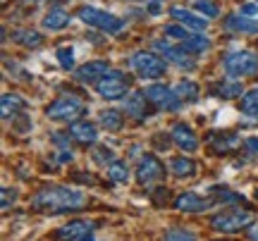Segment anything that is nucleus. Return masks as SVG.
<instances>
[{
    "label": "nucleus",
    "mask_w": 258,
    "mask_h": 241,
    "mask_svg": "<svg viewBox=\"0 0 258 241\" xmlns=\"http://www.w3.org/2000/svg\"><path fill=\"white\" fill-rule=\"evenodd\" d=\"M165 239L167 241H191L196 239V234L194 232H186V229H170V232H165Z\"/></svg>",
    "instance_id": "33"
},
{
    "label": "nucleus",
    "mask_w": 258,
    "mask_h": 241,
    "mask_svg": "<svg viewBox=\"0 0 258 241\" xmlns=\"http://www.w3.org/2000/svg\"><path fill=\"white\" fill-rule=\"evenodd\" d=\"M170 17L177 19L179 24H184L186 29H194V31H206V27H208V17H203L201 12L196 15V12L184 8H172L170 10Z\"/></svg>",
    "instance_id": "17"
},
{
    "label": "nucleus",
    "mask_w": 258,
    "mask_h": 241,
    "mask_svg": "<svg viewBox=\"0 0 258 241\" xmlns=\"http://www.w3.org/2000/svg\"><path fill=\"white\" fill-rule=\"evenodd\" d=\"M86 194L70 186H46L31 198V208L38 213H72L86 205Z\"/></svg>",
    "instance_id": "1"
},
{
    "label": "nucleus",
    "mask_w": 258,
    "mask_h": 241,
    "mask_svg": "<svg viewBox=\"0 0 258 241\" xmlns=\"http://www.w3.org/2000/svg\"><path fill=\"white\" fill-rule=\"evenodd\" d=\"M208 143H211L213 153L222 155V153H230L232 148H237L241 141L237 139L234 134H211V136H208Z\"/></svg>",
    "instance_id": "20"
},
{
    "label": "nucleus",
    "mask_w": 258,
    "mask_h": 241,
    "mask_svg": "<svg viewBox=\"0 0 258 241\" xmlns=\"http://www.w3.org/2000/svg\"><path fill=\"white\" fill-rule=\"evenodd\" d=\"M253 222H256V215L251 210H241V208H232V210H225V213L211 217L213 232L218 234H237L241 229H249Z\"/></svg>",
    "instance_id": "2"
},
{
    "label": "nucleus",
    "mask_w": 258,
    "mask_h": 241,
    "mask_svg": "<svg viewBox=\"0 0 258 241\" xmlns=\"http://www.w3.org/2000/svg\"><path fill=\"white\" fill-rule=\"evenodd\" d=\"M19 3H46V0H19Z\"/></svg>",
    "instance_id": "40"
},
{
    "label": "nucleus",
    "mask_w": 258,
    "mask_h": 241,
    "mask_svg": "<svg viewBox=\"0 0 258 241\" xmlns=\"http://www.w3.org/2000/svg\"><path fill=\"white\" fill-rule=\"evenodd\" d=\"M129 65L141 79H160L165 76V60L148 50H137L129 57Z\"/></svg>",
    "instance_id": "6"
},
{
    "label": "nucleus",
    "mask_w": 258,
    "mask_h": 241,
    "mask_svg": "<svg viewBox=\"0 0 258 241\" xmlns=\"http://www.w3.org/2000/svg\"><path fill=\"white\" fill-rule=\"evenodd\" d=\"M153 50L160 53L165 60H170L172 65L182 67V69H194V67H196L194 65V60H191L194 53H189L182 43H179V46H172L170 41H160V38H156V41H153Z\"/></svg>",
    "instance_id": "8"
},
{
    "label": "nucleus",
    "mask_w": 258,
    "mask_h": 241,
    "mask_svg": "<svg viewBox=\"0 0 258 241\" xmlns=\"http://www.w3.org/2000/svg\"><path fill=\"white\" fill-rule=\"evenodd\" d=\"M244 148L249 153H258V139H246L244 141Z\"/></svg>",
    "instance_id": "37"
},
{
    "label": "nucleus",
    "mask_w": 258,
    "mask_h": 241,
    "mask_svg": "<svg viewBox=\"0 0 258 241\" xmlns=\"http://www.w3.org/2000/svg\"><path fill=\"white\" fill-rule=\"evenodd\" d=\"M241 15H246V17H258V0H249V3H244L239 8Z\"/></svg>",
    "instance_id": "36"
},
{
    "label": "nucleus",
    "mask_w": 258,
    "mask_h": 241,
    "mask_svg": "<svg viewBox=\"0 0 258 241\" xmlns=\"http://www.w3.org/2000/svg\"><path fill=\"white\" fill-rule=\"evenodd\" d=\"M70 19H72L70 12H64L62 8H53L46 17H43V27H46L48 31H62V29L70 27Z\"/></svg>",
    "instance_id": "22"
},
{
    "label": "nucleus",
    "mask_w": 258,
    "mask_h": 241,
    "mask_svg": "<svg viewBox=\"0 0 258 241\" xmlns=\"http://www.w3.org/2000/svg\"><path fill=\"white\" fill-rule=\"evenodd\" d=\"M24 108H27V103H24L22 96H17V93H3V98H0V112H3V120L17 117Z\"/></svg>",
    "instance_id": "19"
},
{
    "label": "nucleus",
    "mask_w": 258,
    "mask_h": 241,
    "mask_svg": "<svg viewBox=\"0 0 258 241\" xmlns=\"http://www.w3.org/2000/svg\"><path fill=\"white\" fill-rule=\"evenodd\" d=\"M77 17L82 19L86 27L98 29L103 34H120L124 29V19L115 17L112 12H105V10L91 8V5H84V8L77 10Z\"/></svg>",
    "instance_id": "3"
},
{
    "label": "nucleus",
    "mask_w": 258,
    "mask_h": 241,
    "mask_svg": "<svg viewBox=\"0 0 258 241\" xmlns=\"http://www.w3.org/2000/svg\"><path fill=\"white\" fill-rule=\"evenodd\" d=\"M163 177H165V165H163V163H160L153 153H146L144 158L139 160L137 179H139V184H141V186L156 184V182H160Z\"/></svg>",
    "instance_id": "10"
},
{
    "label": "nucleus",
    "mask_w": 258,
    "mask_h": 241,
    "mask_svg": "<svg viewBox=\"0 0 258 241\" xmlns=\"http://www.w3.org/2000/svg\"><path fill=\"white\" fill-rule=\"evenodd\" d=\"M170 172L179 179H189V177L196 175V163L186 155H179V158H172L170 160Z\"/></svg>",
    "instance_id": "23"
},
{
    "label": "nucleus",
    "mask_w": 258,
    "mask_h": 241,
    "mask_svg": "<svg viewBox=\"0 0 258 241\" xmlns=\"http://www.w3.org/2000/svg\"><path fill=\"white\" fill-rule=\"evenodd\" d=\"M211 96L230 101V98H241L244 93H241L239 82H215V84H211Z\"/></svg>",
    "instance_id": "21"
},
{
    "label": "nucleus",
    "mask_w": 258,
    "mask_h": 241,
    "mask_svg": "<svg viewBox=\"0 0 258 241\" xmlns=\"http://www.w3.org/2000/svg\"><path fill=\"white\" fill-rule=\"evenodd\" d=\"M194 10L201 12L203 17H208V19L220 17V8H218L213 0H194Z\"/></svg>",
    "instance_id": "31"
},
{
    "label": "nucleus",
    "mask_w": 258,
    "mask_h": 241,
    "mask_svg": "<svg viewBox=\"0 0 258 241\" xmlns=\"http://www.w3.org/2000/svg\"><path fill=\"white\" fill-rule=\"evenodd\" d=\"M93 232H96V222L72 220L70 224L60 227L53 236H55V239H70V241H86V239H93Z\"/></svg>",
    "instance_id": "12"
},
{
    "label": "nucleus",
    "mask_w": 258,
    "mask_h": 241,
    "mask_svg": "<svg viewBox=\"0 0 258 241\" xmlns=\"http://www.w3.org/2000/svg\"><path fill=\"white\" fill-rule=\"evenodd\" d=\"M96 91L105 101H120L129 91V79L122 74L120 69H108L105 74L96 82Z\"/></svg>",
    "instance_id": "7"
},
{
    "label": "nucleus",
    "mask_w": 258,
    "mask_h": 241,
    "mask_svg": "<svg viewBox=\"0 0 258 241\" xmlns=\"http://www.w3.org/2000/svg\"><path fill=\"white\" fill-rule=\"evenodd\" d=\"M249 236H251V239H258V227L253 229V232H249Z\"/></svg>",
    "instance_id": "39"
},
{
    "label": "nucleus",
    "mask_w": 258,
    "mask_h": 241,
    "mask_svg": "<svg viewBox=\"0 0 258 241\" xmlns=\"http://www.w3.org/2000/svg\"><path fill=\"white\" fill-rule=\"evenodd\" d=\"M215 203H218V201H215L213 196L203 198V196H199L196 191H182V194L172 201V208L179 210V213H206V210H211Z\"/></svg>",
    "instance_id": "11"
},
{
    "label": "nucleus",
    "mask_w": 258,
    "mask_h": 241,
    "mask_svg": "<svg viewBox=\"0 0 258 241\" xmlns=\"http://www.w3.org/2000/svg\"><path fill=\"white\" fill-rule=\"evenodd\" d=\"M148 98L146 93H129L127 98H124V103H122V108H124V112H127L129 117H134V120H146L148 115Z\"/></svg>",
    "instance_id": "18"
},
{
    "label": "nucleus",
    "mask_w": 258,
    "mask_h": 241,
    "mask_svg": "<svg viewBox=\"0 0 258 241\" xmlns=\"http://www.w3.org/2000/svg\"><path fill=\"white\" fill-rule=\"evenodd\" d=\"M170 136L172 141L177 143V148H182L184 153H194V150L199 148V136L194 134V129L184 122H177L172 131H170Z\"/></svg>",
    "instance_id": "13"
},
{
    "label": "nucleus",
    "mask_w": 258,
    "mask_h": 241,
    "mask_svg": "<svg viewBox=\"0 0 258 241\" xmlns=\"http://www.w3.org/2000/svg\"><path fill=\"white\" fill-rule=\"evenodd\" d=\"M122 124H124V117H122L117 110H103L101 112V127L108 131H120Z\"/></svg>",
    "instance_id": "30"
},
{
    "label": "nucleus",
    "mask_w": 258,
    "mask_h": 241,
    "mask_svg": "<svg viewBox=\"0 0 258 241\" xmlns=\"http://www.w3.org/2000/svg\"><path fill=\"white\" fill-rule=\"evenodd\" d=\"M93 158L98 160L101 165H110L112 160H115V155H112L110 148H105V146H98V148H96V153H93Z\"/></svg>",
    "instance_id": "34"
},
{
    "label": "nucleus",
    "mask_w": 258,
    "mask_h": 241,
    "mask_svg": "<svg viewBox=\"0 0 258 241\" xmlns=\"http://www.w3.org/2000/svg\"><path fill=\"white\" fill-rule=\"evenodd\" d=\"M108 69H110V65H108L105 60H91V62H86V65L77 67L74 79H77V82H82V84H91V82H98Z\"/></svg>",
    "instance_id": "15"
},
{
    "label": "nucleus",
    "mask_w": 258,
    "mask_h": 241,
    "mask_svg": "<svg viewBox=\"0 0 258 241\" xmlns=\"http://www.w3.org/2000/svg\"><path fill=\"white\" fill-rule=\"evenodd\" d=\"M182 46H184L189 53H194V55H196V53H206V50L211 48V41L203 36V34H199V31H191V34L182 41Z\"/></svg>",
    "instance_id": "25"
},
{
    "label": "nucleus",
    "mask_w": 258,
    "mask_h": 241,
    "mask_svg": "<svg viewBox=\"0 0 258 241\" xmlns=\"http://www.w3.org/2000/svg\"><path fill=\"white\" fill-rule=\"evenodd\" d=\"M12 41L24 48H38L43 43V36L38 31H34V29H15L12 31Z\"/></svg>",
    "instance_id": "24"
},
{
    "label": "nucleus",
    "mask_w": 258,
    "mask_h": 241,
    "mask_svg": "<svg viewBox=\"0 0 258 241\" xmlns=\"http://www.w3.org/2000/svg\"><path fill=\"white\" fill-rule=\"evenodd\" d=\"M55 57H57V65L62 67V69H74V50L70 46H62V48H57V53H55Z\"/></svg>",
    "instance_id": "32"
},
{
    "label": "nucleus",
    "mask_w": 258,
    "mask_h": 241,
    "mask_svg": "<svg viewBox=\"0 0 258 241\" xmlns=\"http://www.w3.org/2000/svg\"><path fill=\"white\" fill-rule=\"evenodd\" d=\"M211 196L218 201V203H244V196L234 194L232 189H227V186H211Z\"/></svg>",
    "instance_id": "27"
},
{
    "label": "nucleus",
    "mask_w": 258,
    "mask_h": 241,
    "mask_svg": "<svg viewBox=\"0 0 258 241\" xmlns=\"http://www.w3.org/2000/svg\"><path fill=\"white\" fill-rule=\"evenodd\" d=\"M70 134H72V139L77 143H82V146H93L96 141H98V129H96V124L86 120H74L70 124Z\"/></svg>",
    "instance_id": "14"
},
{
    "label": "nucleus",
    "mask_w": 258,
    "mask_h": 241,
    "mask_svg": "<svg viewBox=\"0 0 258 241\" xmlns=\"http://www.w3.org/2000/svg\"><path fill=\"white\" fill-rule=\"evenodd\" d=\"M256 198H258V189H256Z\"/></svg>",
    "instance_id": "41"
},
{
    "label": "nucleus",
    "mask_w": 258,
    "mask_h": 241,
    "mask_svg": "<svg viewBox=\"0 0 258 241\" xmlns=\"http://www.w3.org/2000/svg\"><path fill=\"white\" fill-rule=\"evenodd\" d=\"M0 194H3V210H8L10 205L17 201V191H15V189H8V186H5Z\"/></svg>",
    "instance_id": "35"
},
{
    "label": "nucleus",
    "mask_w": 258,
    "mask_h": 241,
    "mask_svg": "<svg viewBox=\"0 0 258 241\" xmlns=\"http://www.w3.org/2000/svg\"><path fill=\"white\" fill-rule=\"evenodd\" d=\"M84 112H86L84 101L74 98V96H62V98H55L46 108V117L55 122H74V120H79Z\"/></svg>",
    "instance_id": "5"
},
{
    "label": "nucleus",
    "mask_w": 258,
    "mask_h": 241,
    "mask_svg": "<svg viewBox=\"0 0 258 241\" xmlns=\"http://www.w3.org/2000/svg\"><path fill=\"white\" fill-rule=\"evenodd\" d=\"M175 91H177V96L182 98V103H194V101H199V84L189 82V79H184V82L177 84Z\"/></svg>",
    "instance_id": "29"
},
{
    "label": "nucleus",
    "mask_w": 258,
    "mask_h": 241,
    "mask_svg": "<svg viewBox=\"0 0 258 241\" xmlns=\"http://www.w3.org/2000/svg\"><path fill=\"white\" fill-rule=\"evenodd\" d=\"M222 69L227 72V76L234 79H244V76H253L258 74V55L251 50H234L227 53L222 60Z\"/></svg>",
    "instance_id": "4"
},
{
    "label": "nucleus",
    "mask_w": 258,
    "mask_h": 241,
    "mask_svg": "<svg viewBox=\"0 0 258 241\" xmlns=\"http://www.w3.org/2000/svg\"><path fill=\"white\" fill-rule=\"evenodd\" d=\"M108 177H110L115 184H127L129 182V167L127 163H122V160H112L110 165H108Z\"/></svg>",
    "instance_id": "28"
},
{
    "label": "nucleus",
    "mask_w": 258,
    "mask_h": 241,
    "mask_svg": "<svg viewBox=\"0 0 258 241\" xmlns=\"http://www.w3.org/2000/svg\"><path fill=\"white\" fill-rule=\"evenodd\" d=\"M146 98L151 101V105H156V108H160V110H177L179 105H182V98L177 96L175 89H170V86H165V84H151L146 91Z\"/></svg>",
    "instance_id": "9"
},
{
    "label": "nucleus",
    "mask_w": 258,
    "mask_h": 241,
    "mask_svg": "<svg viewBox=\"0 0 258 241\" xmlns=\"http://www.w3.org/2000/svg\"><path fill=\"white\" fill-rule=\"evenodd\" d=\"M241 112L249 120H258V89H251L241 96Z\"/></svg>",
    "instance_id": "26"
},
{
    "label": "nucleus",
    "mask_w": 258,
    "mask_h": 241,
    "mask_svg": "<svg viewBox=\"0 0 258 241\" xmlns=\"http://www.w3.org/2000/svg\"><path fill=\"white\" fill-rule=\"evenodd\" d=\"M225 29L234 31V34H258V17H246V15H227L225 17Z\"/></svg>",
    "instance_id": "16"
},
{
    "label": "nucleus",
    "mask_w": 258,
    "mask_h": 241,
    "mask_svg": "<svg viewBox=\"0 0 258 241\" xmlns=\"http://www.w3.org/2000/svg\"><path fill=\"white\" fill-rule=\"evenodd\" d=\"M137 3H151V5H160V3H165V0H137Z\"/></svg>",
    "instance_id": "38"
}]
</instances>
